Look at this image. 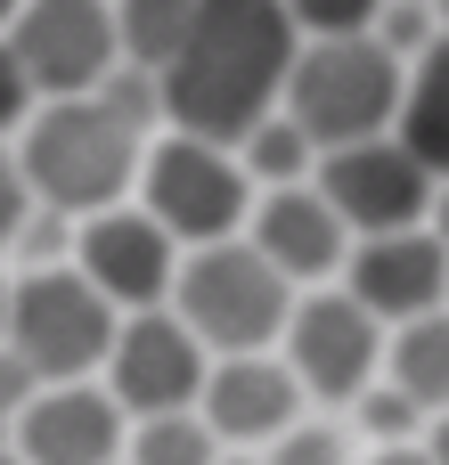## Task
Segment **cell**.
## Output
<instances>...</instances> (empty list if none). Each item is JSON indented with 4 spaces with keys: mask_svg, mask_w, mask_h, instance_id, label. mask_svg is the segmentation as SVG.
<instances>
[{
    "mask_svg": "<svg viewBox=\"0 0 449 465\" xmlns=\"http://www.w3.org/2000/svg\"><path fill=\"white\" fill-rule=\"evenodd\" d=\"M344 294L376 319V327H417L449 311V245L434 229H401V237H360L344 262Z\"/></svg>",
    "mask_w": 449,
    "mask_h": 465,
    "instance_id": "7c38bea8",
    "label": "cell"
},
{
    "mask_svg": "<svg viewBox=\"0 0 449 465\" xmlns=\"http://www.w3.org/2000/svg\"><path fill=\"white\" fill-rule=\"evenodd\" d=\"M425 229H434V237H442V245H449V180H442V188H434V213H425Z\"/></svg>",
    "mask_w": 449,
    "mask_h": 465,
    "instance_id": "f546056e",
    "label": "cell"
},
{
    "mask_svg": "<svg viewBox=\"0 0 449 465\" xmlns=\"http://www.w3.org/2000/svg\"><path fill=\"white\" fill-rule=\"evenodd\" d=\"M294 49H303V33H294L286 0H196L188 41L155 74L164 82V123L188 131V139L237 147L245 131H262L278 114Z\"/></svg>",
    "mask_w": 449,
    "mask_h": 465,
    "instance_id": "6da1fadb",
    "label": "cell"
},
{
    "mask_svg": "<svg viewBox=\"0 0 449 465\" xmlns=\"http://www.w3.org/2000/svg\"><path fill=\"white\" fill-rule=\"evenodd\" d=\"M16 8H25V0H0V33H8V25H16Z\"/></svg>",
    "mask_w": 449,
    "mask_h": 465,
    "instance_id": "4dcf8cb0",
    "label": "cell"
},
{
    "mask_svg": "<svg viewBox=\"0 0 449 465\" xmlns=\"http://www.w3.org/2000/svg\"><path fill=\"white\" fill-rule=\"evenodd\" d=\"M311 188L335 204V221L352 229V245L360 237H401V229H425V213H434V172L401 147V131L393 139H360V147H335V155H319V172H311Z\"/></svg>",
    "mask_w": 449,
    "mask_h": 465,
    "instance_id": "52a82bcc",
    "label": "cell"
},
{
    "mask_svg": "<svg viewBox=\"0 0 449 465\" xmlns=\"http://www.w3.org/2000/svg\"><path fill=\"white\" fill-rule=\"evenodd\" d=\"M237 163H245V180L270 196V188H303V180L319 172V147H311L286 114H270L262 131H245V139H237Z\"/></svg>",
    "mask_w": 449,
    "mask_h": 465,
    "instance_id": "d6986e66",
    "label": "cell"
},
{
    "mask_svg": "<svg viewBox=\"0 0 449 465\" xmlns=\"http://www.w3.org/2000/svg\"><path fill=\"white\" fill-rule=\"evenodd\" d=\"M123 465H221V441L196 409L188 417H147V425H131Z\"/></svg>",
    "mask_w": 449,
    "mask_h": 465,
    "instance_id": "ffe728a7",
    "label": "cell"
},
{
    "mask_svg": "<svg viewBox=\"0 0 449 465\" xmlns=\"http://www.w3.org/2000/svg\"><path fill=\"white\" fill-rule=\"evenodd\" d=\"M221 465H262V458H221Z\"/></svg>",
    "mask_w": 449,
    "mask_h": 465,
    "instance_id": "e575fe53",
    "label": "cell"
},
{
    "mask_svg": "<svg viewBox=\"0 0 449 465\" xmlns=\"http://www.w3.org/2000/svg\"><path fill=\"white\" fill-rule=\"evenodd\" d=\"M425 8H434V0H425Z\"/></svg>",
    "mask_w": 449,
    "mask_h": 465,
    "instance_id": "d590c367",
    "label": "cell"
},
{
    "mask_svg": "<svg viewBox=\"0 0 449 465\" xmlns=\"http://www.w3.org/2000/svg\"><path fill=\"white\" fill-rule=\"evenodd\" d=\"M139 163H147V139H139L123 114H106L98 98H49V106H33V123L16 131V172H25V188H33V204H49V213H65V221L115 213V204L131 196Z\"/></svg>",
    "mask_w": 449,
    "mask_h": 465,
    "instance_id": "7a4b0ae2",
    "label": "cell"
},
{
    "mask_svg": "<svg viewBox=\"0 0 449 465\" xmlns=\"http://www.w3.org/2000/svg\"><path fill=\"white\" fill-rule=\"evenodd\" d=\"M25 213H33V188H25V172H16V147H0V253L16 245Z\"/></svg>",
    "mask_w": 449,
    "mask_h": 465,
    "instance_id": "4316f807",
    "label": "cell"
},
{
    "mask_svg": "<svg viewBox=\"0 0 449 465\" xmlns=\"http://www.w3.org/2000/svg\"><path fill=\"white\" fill-rule=\"evenodd\" d=\"M303 384V401H360L384 368V327L352 302V294H294V319H286V351H278Z\"/></svg>",
    "mask_w": 449,
    "mask_h": 465,
    "instance_id": "30bf717a",
    "label": "cell"
},
{
    "mask_svg": "<svg viewBox=\"0 0 449 465\" xmlns=\"http://www.w3.org/2000/svg\"><path fill=\"white\" fill-rule=\"evenodd\" d=\"M376 41H384L401 65H425V57L442 49V25H434V8H425V0H384V16H376Z\"/></svg>",
    "mask_w": 449,
    "mask_h": 465,
    "instance_id": "603a6c76",
    "label": "cell"
},
{
    "mask_svg": "<svg viewBox=\"0 0 449 465\" xmlns=\"http://www.w3.org/2000/svg\"><path fill=\"white\" fill-rule=\"evenodd\" d=\"M205 376H213V351H205L172 311L123 319V327H115V351H106V368H98V384L115 392V409H123L131 425H147V417H188V409L205 401Z\"/></svg>",
    "mask_w": 449,
    "mask_h": 465,
    "instance_id": "ba28073f",
    "label": "cell"
},
{
    "mask_svg": "<svg viewBox=\"0 0 449 465\" xmlns=\"http://www.w3.org/2000/svg\"><path fill=\"white\" fill-rule=\"evenodd\" d=\"M384 368H393V384L425 409V425L449 417V311L417 319V327H401L393 351H384Z\"/></svg>",
    "mask_w": 449,
    "mask_h": 465,
    "instance_id": "e0dca14e",
    "label": "cell"
},
{
    "mask_svg": "<svg viewBox=\"0 0 449 465\" xmlns=\"http://www.w3.org/2000/svg\"><path fill=\"white\" fill-rule=\"evenodd\" d=\"M368 465H434V458H425V441H393V450H376Z\"/></svg>",
    "mask_w": 449,
    "mask_h": 465,
    "instance_id": "83f0119b",
    "label": "cell"
},
{
    "mask_svg": "<svg viewBox=\"0 0 449 465\" xmlns=\"http://www.w3.org/2000/svg\"><path fill=\"white\" fill-rule=\"evenodd\" d=\"M196 417L213 425V441H237V450H254V441H262V450H270L278 433H294V425H303V384H294V368H286V360H270V351L213 360Z\"/></svg>",
    "mask_w": 449,
    "mask_h": 465,
    "instance_id": "9a60e30c",
    "label": "cell"
},
{
    "mask_svg": "<svg viewBox=\"0 0 449 465\" xmlns=\"http://www.w3.org/2000/svg\"><path fill=\"white\" fill-rule=\"evenodd\" d=\"M401 98H409V65L376 33H360V41H303L278 114L319 155H335V147H360V139H393Z\"/></svg>",
    "mask_w": 449,
    "mask_h": 465,
    "instance_id": "3957f363",
    "label": "cell"
},
{
    "mask_svg": "<svg viewBox=\"0 0 449 465\" xmlns=\"http://www.w3.org/2000/svg\"><path fill=\"white\" fill-rule=\"evenodd\" d=\"M425 458L449 465V417H434V425H425Z\"/></svg>",
    "mask_w": 449,
    "mask_h": 465,
    "instance_id": "f1b7e54d",
    "label": "cell"
},
{
    "mask_svg": "<svg viewBox=\"0 0 449 465\" xmlns=\"http://www.w3.org/2000/svg\"><path fill=\"white\" fill-rule=\"evenodd\" d=\"M352 409H360V425L376 433V450H393V441H425V409H417L401 384H368Z\"/></svg>",
    "mask_w": 449,
    "mask_h": 465,
    "instance_id": "cb8c5ba5",
    "label": "cell"
},
{
    "mask_svg": "<svg viewBox=\"0 0 449 465\" xmlns=\"http://www.w3.org/2000/svg\"><path fill=\"white\" fill-rule=\"evenodd\" d=\"M262 465H352V458H344V433H335V425H294V433L270 441Z\"/></svg>",
    "mask_w": 449,
    "mask_h": 465,
    "instance_id": "d4e9b609",
    "label": "cell"
},
{
    "mask_svg": "<svg viewBox=\"0 0 449 465\" xmlns=\"http://www.w3.org/2000/svg\"><path fill=\"white\" fill-rule=\"evenodd\" d=\"M434 25H442V41H449V0H434Z\"/></svg>",
    "mask_w": 449,
    "mask_h": 465,
    "instance_id": "d6a6232c",
    "label": "cell"
},
{
    "mask_svg": "<svg viewBox=\"0 0 449 465\" xmlns=\"http://www.w3.org/2000/svg\"><path fill=\"white\" fill-rule=\"evenodd\" d=\"M8 49L25 65V82L49 98H90L115 65H123V41H115V0H25L16 25H8Z\"/></svg>",
    "mask_w": 449,
    "mask_h": 465,
    "instance_id": "9c48e42d",
    "label": "cell"
},
{
    "mask_svg": "<svg viewBox=\"0 0 449 465\" xmlns=\"http://www.w3.org/2000/svg\"><path fill=\"white\" fill-rule=\"evenodd\" d=\"M188 16H196V0H115V41H123V65L164 74V65H172V49L188 41Z\"/></svg>",
    "mask_w": 449,
    "mask_h": 465,
    "instance_id": "ac0fdd59",
    "label": "cell"
},
{
    "mask_svg": "<svg viewBox=\"0 0 449 465\" xmlns=\"http://www.w3.org/2000/svg\"><path fill=\"white\" fill-rule=\"evenodd\" d=\"M0 343H8V278H0Z\"/></svg>",
    "mask_w": 449,
    "mask_h": 465,
    "instance_id": "1f68e13d",
    "label": "cell"
},
{
    "mask_svg": "<svg viewBox=\"0 0 449 465\" xmlns=\"http://www.w3.org/2000/svg\"><path fill=\"white\" fill-rule=\"evenodd\" d=\"M172 319L213 351V360H245V351H270L286 343V319H294V286L245 245H205L180 262V286H172Z\"/></svg>",
    "mask_w": 449,
    "mask_h": 465,
    "instance_id": "277c9868",
    "label": "cell"
},
{
    "mask_svg": "<svg viewBox=\"0 0 449 465\" xmlns=\"http://www.w3.org/2000/svg\"><path fill=\"white\" fill-rule=\"evenodd\" d=\"M0 465H25V458H16V450H0Z\"/></svg>",
    "mask_w": 449,
    "mask_h": 465,
    "instance_id": "836d02e7",
    "label": "cell"
},
{
    "mask_svg": "<svg viewBox=\"0 0 449 465\" xmlns=\"http://www.w3.org/2000/svg\"><path fill=\"white\" fill-rule=\"evenodd\" d=\"M286 16L303 41H360V33H376L384 0H286Z\"/></svg>",
    "mask_w": 449,
    "mask_h": 465,
    "instance_id": "7402d4cb",
    "label": "cell"
},
{
    "mask_svg": "<svg viewBox=\"0 0 449 465\" xmlns=\"http://www.w3.org/2000/svg\"><path fill=\"white\" fill-rule=\"evenodd\" d=\"M245 245L286 278V286H319L352 262V229L335 221V204L303 180V188H270L245 221Z\"/></svg>",
    "mask_w": 449,
    "mask_h": 465,
    "instance_id": "5bb4252c",
    "label": "cell"
},
{
    "mask_svg": "<svg viewBox=\"0 0 449 465\" xmlns=\"http://www.w3.org/2000/svg\"><path fill=\"white\" fill-rule=\"evenodd\" d=\"M123 311L65 262V270H25L8 278V351L41 384H90L115 351Z\"/></svg>",
    "mask_w": 449,
    "mask_h": 465,
    "instance_id": "8992f818",
    "label": "cell"
},
{
    "mask_svg": "<svg viewBox=\"0 0 449 465\" xmlns=\"http://www.w3.org/2000/svg\"><path fill=\"white\" fill-rule=\"evenodd\" d=\"M401 147L449 180V41L425 57V65H409V98H401Z\"/></svg>",
    "mask_w": 449,
    "mask_h": 465,
    "instance_id": "2e32d148",
    "label": "cell"
},
{
    "mask_svg": "<svg viewBox=\"0 0 449 465\" xmlns=\"http://www.w3.org/2000/svg\"><path fill=\"white\" fill-rule=\"evenodd\" d=\"M90 98H98L106 114H123V123H131L139 139H147V131L164 123V82H155L147 65H115V74H106V82H98Z\"/></svg>",
    "mask_w": 449,
    "mask_h": 465,
    "instance_id": "44dd1931",
    "label": "cell"
},
{
    "mask_svg": "<svg viewBox=\"0 0 449 465\" xmlns=\"http://www.w3.org/2000/svg\"><path fill=\"white\" fill-rule=\"evenodd\" d=\"M180 262H188V253H180L147 213H131V204L82 221V237H74V270H82L123 319H139V311H172Z\"/></svg>",
    "mask_w": 449,
    "mask_h": 465,
    "instance_id": "8fae6325",
    "label": "cell"
},
{
    "mask_svg": "<svg viewBox=\"0 0 449 465\" xmlns=\"http://www.w3.org/2000/svg\"><path fill=\"white\" fill-rule=\"evenodd\" d=\"M131 417L115 409L106 384H49L16 417V458L25 465H123Z\"/></svg>",
    "mask_w": 449,
    "mask_h": 465,
    "instance_id": "4fadbf2b",
    "label": "cell"
},
{
    "mask_svg": "<svg viewBox=\"0 0 449 465\" xmlns=\"http://www.w3.org/2000/svg\"><path fill=\"white\" fill-rule=\"evenodd\" d=\"M33 106H41V90L25 82L16 49H8V33H0V147H8V131H25V123H33Z\"/></svg>",
    "mask_w": 449,
    "mask_h": 465,
    "instance_id": "484cf974",
    "label": "cell"
},
{
    "mask_svg": "<svg viewBox=\"0 0 449 465\" xmlns=\"http://www.w3.org/2000/svg\"><path fill=\"white\" fill-rule=\"evenodd\" d=\"M139 213L180 245V253H205V245H229L245 237L254 221V180L237 163V147H213V139H155L147 163H139Z\"/></svg>",
    "mask_w": 449,
    "mask_h": 465,
    "instance_id": "5b68a950",
    "label": "cell"
}]
</instances>
